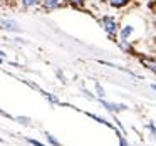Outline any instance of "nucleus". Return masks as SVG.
<instances>
[{
    "label": "nucleus",
    "mask_w": 156,
    "mask_h": 146,
    "mask_svg": "<svg viewBox=\"0 0 156 146\" xmlns=\"http://www.w3.org/2000/svg\"><path fill=\"white\" fill-rule=\"evenodd\" d=\"M119 143H121V146H129V143L126 141V138L122 134H119Z\"/></svg>",
    "instance_id": "13"
},
{
    "label": "nucleus",
    "mask_w": 156,
    "mask_h": 146,
    "mask_svg": "<svg viewBox=\"0 0 156 146\" xmlns=\"http://www.w3.org/2000/svg\"><path fill=\"white\" fill-rule=\"evenodd\" d=\"M42 0H20V5L24 9H35V7H41Z\"/></svg>",
    "instance_id": "8"
},
{
    "label": "nucleus",
    "mask_w": 156,
    "mask_h": 146,
    "mask_svg": "<svg viewBox=\"0 0 156 146\" xmlns=\"http://www.w3.org/2000/svg\"><path fill=\"white\" fill-rule=\"evenodd\" d=\"M64 2L72 5V7H76V9H82L86 5V0H64Z\"/></svg>",
    "instance_id": "9"
},
{
    "label": "nucleus",
    "mask_w": 156,
    "mask_h": 146,
    "mask_svg": "<svg viewBox=\"0 0 156 146\" xmlns=\"http://www.w3.org/2000/svg\"><path fill=\"white\" fill-rule=\"evenodd\" d=\"M133 0H108L109 7L116 9V10H121V9H126L129 4H131Z\"/></svg>",
    "instance_id": "6"
},
{
    "label": "nucleus",
    "mask_w": 156,
    "mask_h": 146,
    "mask_svg": "<svg viewBox=\"0 0 156 146\" xmlns=\"http://www.w3.org/2000/svg\"><path fill=\"white\" fill-rule=\"evenodd\" d=\"M27 141L30 143V144H34V146H44L41 141H37V139H30V138H27Z\"/></svg>",
    "instance_id": "12"
},
{
    "label": "nucleus",
    "mask_w": 156,
    "mask_h": 146,
    "mask_svg": "<svg viewBox=\"0 0 156 146\" xmlns=\"http://www.w3.org/2000/svg\"><path fill=\"white\" fill-rule=\"evenodd\" d=\"M62 4H64V0H42L41 5L44 10L51 12V10H55V9L62 7Z\"/></svg>",
    "instance_id": "4"
},
{
    "label": "nucleus",
    "mask_w": 156,
    "mask_h": 146,
    "mask_svg": "<svg viewBox=\"0 0 156 146\" xmlns=\"http://www.w3.org/2000/svg\"><path fill=\"white\" fill-rule=\"evenodd\" d=\"M2 62H4V57H0V66H2Z\"/></svg>",
    "instance_id": "16"
},
{
    "label": "nucleus",
    "mask_w": 156,
    "mask_h": 146,
    "mask_svg": "<svg viewBox=\"0 0 156 146\" xmlns=\"http://www.w3.org/2000/svg\"><path fill=\"white\" fill-rule=\"evenodd\" d=\"M136 32V25L133 22H124L122 25H119V32H118V37L119 41H131V37L134 35Z\"/></svg>",
    "instance_id": "2"
},
{
    "label": "nucleus",
    "mask_w": 156,
    "mask_h": 146,
    "mask_svg": "<svg viewBox=\"0 0 156 146\" xmlns=\"http://www.w3.org/2000/svg\"><path fill=\"white\" fill-rule=\"evenodd\" d=\"M154 29H156V19H154Z\"/></svg>",
    "instance_id": "17"
},
{
    "label": "nucleus",
    "mask_w": 156,
    "mask_h": 146,
    "mask_svg": "<svg viewBox=\"0 0 156 146\" xmlns=\"http://www.w3.org/2000/svg\"><path fill=\"white\" fill-rule=\"evenodd\" d=\"M0 57H5V52L2 51V49H0Z\"/></svg>",
    "instance_id": "14"
},
{
    "label": "nucleus",
    "mask_w": 156,
    "mask_h": 146,
    "mask_svg": "<svg viewBox=\"0 0 156 146\" xmlns=\"http://www.w3.org/2000/svg\"><path fill=\"white\" fill-rule=\"evenodd\" d=\"M99 24H101L102 30L108 34L109 39H116L118 37V32H119V20L112 15H102L99 19Z\"/></svg>",
    "instance_id": "1"
},
{
    "label": "nucleus",
    "mask_w": 156,
    "mask_h": 146,
    "mask_svg": "<svg viewBox=\"0 0 156 146\" xmlns=\"http://www.w3.org/2000/svg\"><path fill=\"white\" fill-rule=\"evenodd\" d=\"M101 104L104 106L108 111H111V112H119V111H126V109H128V106H126V104H116V102L102 101V99H101Z\"/></svg>",
    "instance_id": "5"
},
{
    "label": "nucleus",
    "mask_w": 156,
    "mask_h": 146,
    "mask_svg": "<svg viewBox=\"0 0 156 146\" xmlns=\"http://www.w3.org/2000/svg\"><path fill=\"white\" fill-rule=\"evenodd\" d=\"M151 89H154V91H156V84H151Z\"/></svg>",
    "instance_id": "15"
},
{
    "label": "nucleus",
    "mask_w": 156,
    "mask_h": 146,
    "mask_svg": "<svg viewBox=\"0 0 156 146\" xmlns=\"http://www.w3.org/2000/svg\"><path fill=\"white\" fill-rule=\"evenodd\" d=\"M0 29L9 30V32H20V27H19L17 22L7 20V19H2V20H0Z\"/></svg>",
    "instance_id": "3"
},
{
    "label": "nucleus",
    "mask_w": 156,
    "mask_h": 146,
    "mask_svg": "<svg viewBox=\"0 0 156 146\" xmlns=\"http://www.w3.org/2000/svg\"><path fill=\"white\" fill-rule=\"evenodd\" d=\"M0 141H2V138H0Z\"/></svg>",
    "instance_id": "18"
},
{
    "label": "nucleus",
    "mask_w": 156,
    "mask_h": 146,
    "mask_svg": "<svg viewBox=\"0 0 156 146\" xmlns=\"http://www.w3.org/2000/svg\"><path fill=\"white\" fill-rule=\"evenodd\" d=\"M45 138H47V141L51 143L52 146H61V143H59V141H57V139H55L52 134H49V133H45Z\"/></svg>",
    "instance_id": "10"
},
{
    "label": "nucleus",
    "mask_w": 156,
    "mask_h": 146,
    "mask_svg": "<svg viewBox=\"0 0 156 146\" xmlns=\"http://www.w3.org/2000/svg\"><path fill=\"white\" fill-rule=\"evenodd\" d=\"M96 91H98V96H99L101 99L106 96V91H104V87H102V86L99 84V82H96Z\"/></svg>",
    "instance_id": "11"
},
{
    "label": "nucleus",
    "mask_w": 156,
    "mask_h": 146,
    "mask_svg": "<svg viewBox=\"0 0 156 146\" xmlns=\"http://www.w3.org/2000/svg\"><path fill=\"white\" fill-rule=\"evenodd\" d=\"M141 64L144 66L146 69H149L151 72L156 74V59L154 57H149V59H141Z\"/></svg>",
    "instance_id": "7"
}]
</instances>
